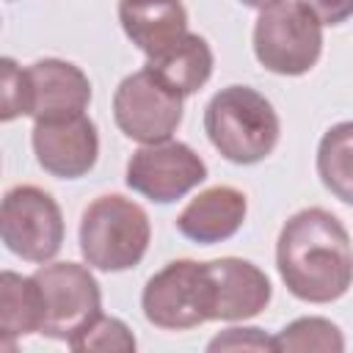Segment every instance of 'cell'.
I'll return each mask as SVG.
<instances>
[{
    "mask_svg": "<svg viewBox=\"0 0 353 353\" xmlns=\"http://www.w3.org/2000/svg\"><path fill=\"white\" fill-rule=\"evenodd\" d=\"M276 268L298 301L334 303L353 287V240L334 212L298 210L279 232Z\"/></svg>",
    "mask_w": 353,
    "mask_h": 353,
    "instance_id": "cell-1",
    "label": "cell"
},
{
    "mask_svg": "<svg viewBox=\"0 0 353 353\" xmlns=\"http://www.w3.org/2000/svg\"><path fill=\"white\" fill-rule=\"evenodd\" d=\"M204 132L218 154L234 165H254L273 154L281 121L270 99L251 85H226L204 108Z\"/></svg>",
    "mask_w": 353,
    "mask_h": 353,
    "instance_id": "cell-2",
    "label": "cell"
},
{
    "mask_svg": "<svg viewBox=\"0 0 353 353\" xmlns=\"http://www.w3.org/2000/svg\"><path fill=\"white\" fill-rule=\"evenodd\" d=\"M77 240L88 268L121 273L146 256L152 223L138 201L121 193H105L83 210Z\"/></svg>",
    "mask_w": 353,
    "mask_h": 353,
    "instance_id": "cell-3",
    "label": "cell"
},
{
    "mask_svg": "<svg viewBox=\"0 0 353 353\" xmlns=\"http://www.w3.org/2000/svg\"><path fill=\"white\" fill-rule=\"evenodd\" d=\"M254 55L273 74H306L323 55V22L301 0H281L259 11L254 22Z\"/></svg>",
    "mask_w": 353,
    "mask_h": 353,
    "instance_id": "cell-4",
    "label": "cell"
},
{
    "mask_svg": "<svg viewBox=\"0 0 353 353\" xmlns=\"http://www.w3.org/2000/svg\"><path fill=\"white\" fill-rule=\"evenodd\" d=\"M143 317L163 331H188L212 320L215 295L207 262L174 259L160 268L141 292Z\"/></svg>",
    "mask_w": 353,
    "mask_h": 353,
    "instance_id": "cell-5",
    "label": "cell"
},
{
    "mask_svg": "<svg viewBox=\"0 0 353 353\" xmlns=\"http://www.w3.org/2000/svg\"><path fill=\"white\" fill-rule=\"evenodd\" d=\"M0 234L14 256L36 265L52 262L63 245V212L47 190L17 185L3 196Z\"/></svg>",
    "mask_w": 353,
    "mask_h": 353,
    "instance_id": "cell-6",
    "label": "cell"
},
{
    "mask_svg": "<svg viewBox=\"0 0 353 353\" xmlns=\"http://www.w3.org/2000/svg\"><path fill=\"white\" fill-rule=\"evenodd\" d=\"M185 97L165 85L152 69H138L127 74L113 94L116 127L138 143L168 141L182 124Z\"/></svg>",
    "mask_w": 353,
    "mask_h": 353,
    "instance_id": "cell-7",
    "label": "cell"
},
{
    "mask_svg": "<svg viewBox=\"0 0 353 353\" xmlns=\"http://www.w3.org/2000/svg\"><path fill=\"white\" fill-rule=\"evenodd\" d=\"M36 281L44 292L47 323L44 336L61 339L69 345L88 323L102 314V292L94 273L80 262H44L36 273Z\"/></svg>",
    "mask_w": 353,
    "mask_h": 353,
    "instance_id": "cell-8",
    "label": "cell"
},
{
    "mask_svg": "<svg viewBox=\"0 0 353 353\" xmlns=\"http://www.w3.org/2000/svg\"><path fill=\"white\" fill-rule=\"evenodd\" d=\"M207 179V163L182 141L141 143L127 160V188L149 201L171 204Z\"/></svg>",
    "mask_w": 353,
    "mask_h": 353,
    "instance_id": "cell-9",
    "label": "cell"
},
{
    "mask_svg": "<svg viewBox=\"0 0 353 353\" xmlns=\"http://www.w3.org/2000/svg\"><path fill=\"white\" fill-rule=\"evenodd\" d=\"M30 143L39 165L58 179L85 176L99 157V132L85 113L33 121Z\"/></svg>",
    "mask_w": 353,
    "mask_h": 353,
    "instance_id": "cell-10",
    "label": "cell"
},
{
    "mask_svg": "<svg viewBox=\"0 0 353 353\" xmlns=\"http://www.w3.org/2000/svg\"><path fill=\"white\" fill-rule=\"evenodd\" d=\"M25 72H28V88H30L28 116L33 121L85 113L91 102V83L80 66L61 58H41L25 66Z\"/></svg>",
    "mask_w": 353,
    "mask_h": 353,
    "instance_id": "cell-11",
    "label": "cell"
},
{
    "mask_svg": "<svg viewBox=\"0 0 353 353\" xmlns=\"http://www.w3.org/2000/svg\"><path fill=\"white\" fill-rule=\"evenodd\" d=\"M207 270L215 295L212 320H223V323L248 320L256 317L270 303L273 295L270 279L254 262L240 256H221V259H210Z\"/></svg>",
    "mask_w": 353,
    "mask_h": 353,
    "instance_id": "cell-12",
    "label": "cell"
},
{
    "mask_svg": "<svg viewBox=\"0 0 353 353\" xmlns=\"http://www.w3.org/2000/svg\"><path fill=\"white\" fill-rule=\"evenodd\" d=\"M245 193L232 185H215L190 199L176 215V232L199 245H215L234 237L245 221Z\"/></svg>",
    "mask_w": 353,
    "mask_h": 353,
    "instance_id": "cell-13",
    "label": "cell"
},
{
    "mask_svg": "<svg viewBox=\"0 0 353 353\" xmlns=\"http://www.w3.org/2000/svg\"><path fill=\"white\" fill-rule=\"evenodd\" d=\"M119 22L146 61L168 52L190 33L182 0H119Z\"/></svg>",
    "mask_w": 353,
    "mask_h": 353,
    "instance_id": "cell-14",
    "label": "cell"
},
{
    "mask_svg": "<svg viewBox=\"0 0 353 353\" xmlns=\"http://www.w3.org/2000/svg\"><path fill=\"white\" fill-rule=\"evenodd\" d=\"M47 323V303L36 276H19L3 270L0 276V336L3 347H14L17 339L41 334Z\"/></svg>",
    "mask_w": 353,
    "mask_h": 353,
    "instance_id": "cell-15",
    "label": "cell"
},
{
    "mask_svg": "<svg viewBox=\"0 0 353 353\" xmlns=\"http://www.w3.org/2000/svg\"><path fill=\"white\" fill-rule=\"evenodd\" d=\"M143 66L152 69L176 94L190 97L199 88H204V83L210 80L215 58H212L207 39H201L199 33H188L176 47H171L168 52L157 58H149Z\"/></svg>",
    "mask_w": 353,
    "mask_h": 353,
    "instance_id": "cell-16",
    "label": "cell"
},
{
    "mask_svg": "<svg viewBox=\"0 0 353 353\" xmlns=\"http://www.w3.org/2000/svg\"><path fill=\"white\" fill-rule=\"evenodd\" d=\"M317 176L323 188L353 207V121L328 127L317 143Z\"/></svg>",
    "mask_w": 353,
    "mask_h": 353,
    "instance_id": "cell-17",
    "label": "cell"
},
{
    "mask_svg": "<svg viewBox=\"0 0 353 353\" xmlns=\"http://www.w3.org/2000/svg\"><path fill=\"white\" fill-rule=\"evenodd\" d=\"M276 350L279 353H342L345 350V336L336 323L325 317H298L287 323L276 336Z\"/></svg>",
    "mask_w": 353,
    "mask_h": 353,
    "instance_id": "cell-18",
    "label": "cell"
},
{
    "mask_svg": "<svg viewBox=\"0 0 353 353\" xmlns=\"http://www.w3.org/2000/svg\"><path fill=\"white\" fill-rule=\"evenodd\" d=\"M69 347L77 350V353H85V350H119V353H130V350L138 347V342H135L132 331L127 328V323H121L119 317L99 314L77 336L69 339Z\"/></svg>",
    "mask_w": 353,
    "mask_h": 353,
    "instance_id": "cell-19",
    "label": "cell"
},
{
    "mask_svg": "<svg viewBox=\"0 0 353 353\" xmlns=\"http://www.w3.org/2000/svg\"><path fill=\"white\" fill-rule=\"evenodd\" d=\"M30 110V88H28V72L14 61L3 58V121H14L19 116H28Z\"/></svg>",
    "mask_w": 353,
    "mask_h": 353,
    "instance_id": "cell-20",
    "label": "cell"
},
{
    "mask_svg": "<svg viewBox=\"0 0 353 353\" xmlns=\"http://www.w3.org/2000/svg\"><path fill=\"white\" fill-rule=\"evenodd\" d=\"M207 350H276V342L262 328H226L207 342Z\"/></svg>",
    "mask_w": 353,
    "mask_h": 353,
    "instance_id": "cell-21",
    "label": "cell"
},
{
    "mask_svg": "<svg viewBox=\"0 0 353 353\" xmlns=\"http://www.w3.org/2000/svg\"><path fill=\"white\" fill-rule=\"evenodd\" d=\"M323 25H342L353 17V0H301Z\"/></svg>",
    "mask_w": 353,
    "mask_h": 353,
    "instance_id": "cell-22",
    "label": "cell"
},
{
    "mask_svg": "<svg viewBox=\"0 0 353 353\" xmlns=\"http://www.w3.org/2000/svg\"><path fill=\"white\" fill-rule=\"evenodd\" d=\"M245 8H256V11H265V8H273V6H279L281 0H240Z\"/></svg>",
    "mask_w": 353,
    "mask_h": 353,
    "instance_id": "cell-23",
    "label": "cell"
}]
</instances>
